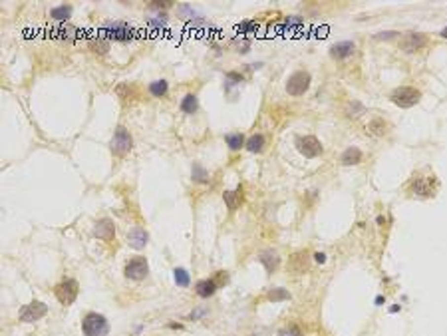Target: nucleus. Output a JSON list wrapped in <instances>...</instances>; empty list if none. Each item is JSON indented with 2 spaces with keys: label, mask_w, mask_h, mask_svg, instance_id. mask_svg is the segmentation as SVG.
Segmentation results:
<instances>
[{
  "label": "nucleus",
  "mask_w": 447,
  "mask_h": 336,
  "mask_svg": "<svg viewBox=\"0 0 447 336\" xmlns=\"http://www.w3.org/2000/svg\"><path fill=\"white\" fill-rule=\"evenodd\" d=\"M98 36H102V38L108 36V38H112V40L125 42V40H129V38L135 36V30H133L127 22H121V20H108V22L102 24Z\"/></svg>",
  "instance_id": "nucleus-1"
},
{
  "label": "nucleus",
  "mask_w": 447,
  "mask_h": 336,
  "mask_svg": "<svg viewBox=\"0 0 447 336\" xmlns=\"http://www.w3.org/2000/svg\"><path fill=\"white\" fill-rule=\"evenodd\" d=\"M149 273V264L145 257H133L125 262V277L131 281H141Z\"/></svg>",
  "instance_id": "nucleus-6"
},
{
  "label": "nucleus",
  "mask_w": 447,
  "mask_h": 336,
  "mask_svg": "<svg viewBox=\"0 0 447 336\" xmlns=\"http://www.w3.org/2000/svg\"><path fill=\"white\" fill-rule=\"evenodd\" d=\"M131 148H133V138H131V133H129L123 125H119V127L115 129V133H113V138H112V151L117 153V155H123V153H127Z\"/></svg>",
  "instance_id": "nucleus-5"
},
{
  "label": "nucleus",
  "mask_w": 447,
  "mask_h": 336,
  "mask_svg": "<svg viewBox=\"0 0 447 336\" xmlns=\"http://www.w3.org/2000/svg\"><path fill=\"white\" fill-rule=\"evenodd\" d=\"M400 32H394V30H388V32H380L376 38H384V40H388V38H396Z\"/></svg>",
  "instance_id": "nucleus-32"
},
{
  "label": "nucleus",
  "mask_w": 447,
  "mask_h": 336,
  "mask_svg": "<svg viewBox=\"0 0 447 336\" xmlns=\"http://www.w3.org/2000/svg\"><path fill=\"white\" fill-rule=\"evenodd\" d=\"M255 30H259V24L255 20H245V22L239 24V32L241 34H249V32H255Z\"/></svg>",
  "instance_id": "nucleus-29"
},
{
  "label": "nucleus",
  "mask_w": 447,
  "mask_h": 336,
  "mask_svg": "<svg viewBox=\"0 0 447 336\" xmlns=\"http://www.w3.org/2000/svg\"><path fill=\"white\" fill-rule=\"evenodd\" d=\"M223 199H225V203H227V207H229L231 211L237 209V205H239V193H235V191H225V193H223Z\"/></svg>",
  "instance_id": "nucleus-27"
},
{
  "label": "nucleus",
  "mask_w": 447,
  "mask_h": 336,
  "mask_svg": "<svg viewBox=\"0 0 447 336\" xmlns=\"http://www.w3.org/2000/svg\"><path fill=\"white\" fill-rule=\"evenodd\" d=\"M203 314H205V310H195V312L191 314V318L195 320V318H199V316H203Z\"/></svg>",
  "instance_id": "nucleus-36"
},
{
  "label": "nucleus",
  "mask_w": 447,
  "mask_h": 336,
  "mask_svg": "<svg viewBox=\"0 0 447 336\" xmlns=\"http://www.w3.org/2000/svg\"><path fill=\"white\" fill-rule=\"evenodd\" d=\"M82 332H84V336H108L110 324L104 314L88 312L82 320Z\"/></svg>",
  "instance_id": "nucleus-2"
},
{
  "label": "nucleus",
  "mask_w": 447,
  "mask_h": 336,
  "mask_svg": "<svg viewBox=\"0 0 447 336\" xmlns=\"http://www.w3.org/2000/svg\"><path fill=\"white\" fill-rule=\"evenodd\" d=\"M165 22H167V18H165V14H161V16H157V18L147 20V26H149V28H163Z\"/></svg>",
  "instance_id": "nucleus-30"
},
{
  "label": "nucleus",
  "mask_w": 447,
  "mask_h": 336,
  "mask_svg": "<svg viewBox=\"0 0 447 336\" xmlns=\"http://www.w3.org/2000/svg\"><path fill=\"white\" fill-rule=\"evenodd\" d=\"M217 281L215 279H205V281H199L197 287H195V293L201 297V299H209L217 293Z\"/></svg>",
  "instance_id": "nucleus-14"
},
{
  "label": "nucleus",
  "mask_w": 447,
  "mask_h": 336,
  "mask_svg": "<svg viewBox=\"0 0 447 336\" xmlns=\"http://www.w3.org/2000/svg\"><path fill=\"white\" fill-rule=\"evenodd\" d=\"M384 300H386V299H384V297H378V299H376V304H382V302H384Z\"/></svg>",
  "instance_id": "nucleus-37"
},
{
  "label": "nucleus",
  "mask_w": 447,
  "mask_h": 336,
  "mask_svg": "<svg viewBox=\"0 0 447 336\" xmlns=\"http://www.w3.org/2000/svg\"><path fill=\"white\" fill-rule=\"evenodd\" d=\"M427 44V36L421 32H408L400 40V48L404 52H417Z\"/></svg>",
  "instance_id": "nucleus-10"
},
{
  "label": "nucleus",
  "mask_w": 447,
  "mask_h": 336,
  "mask_svg": "<svg viewBox=\"0 0 447 336\" xmlns=\"http://www.w3.org/2000/svg\"><path fill=\"white\" fill-rule=\"evenodd\" d=\"M50 16L56 20V22H66L70 16H72V6L70 4H60L56 8L50 10Z\"/></svg>",
  "instance_id": "nucleus-20"
},
{
  "label": "nucleus",
  "mask_w": 447,
  "mask_h": 336,
  "mask_svg": "<svg viewBox=\"0 0 447 336\" xmlns=\"http://www.w3.org/2000/svg\"><path fill=\"white\" fill-rule=\"evenodd\" d=\"M439 34H441V36H443V38H447V26H445V28H443V30H441V32H439Z\"/></svg>",
  "instance_id": "nucleus-38"
},
{
  "label": "nucleus",
  "mask_w": 447,
  "mask_h": 336,
  "mask_svg": "<svg viewBox=\"0 0 447 336\" xmlns=\"http://www.w3.org/2000/svg\"><path fill=\"white\" fill-rule=\"evenodd\" d=\"M193 181L197 183H207L209 181V173L201 163H193Z\"/></svg>",
  "instance_id": "nucleus-23"
},
{
  "label": "nucleus",
  "mask_w": 447,
  "mask_h": 336,
  "mask_svg": "<svg viewBox=\"0 0 447 336\" xmlns=\"http://www.w3.org/2000/svg\"><path fill=\"white\" fill-rule=\"evenodd\" d=\"M413 193H417V195H421V197H429V195H433L431 187H429V185H425L421 177H415V181H413Z\"/></svg>",
  "instance_id": "nucleus-24"
},
{
  "label": "nucleus",
  "mask_w": 447,
  "mask_h": 336,
  "mask_svg": "<svg viewBox=\"0 0 447 336\" xmlns=\"http://www.w3.org/2000/svg\"><path fill=\"white\" fill-rule=\"evenodd\" d=\"M94 235H96L98 239H104V241H110V239H113V235H115L113 223H112L110 219H102V221L98 223V227L94 229Z\"/></svg>",
  "instance_id": "nucleus-13"
},
{
  "label": "nucleus",
  "mask_w": 447,
  "mask_h": 336,
  "mask_svg": "<svg viewBox=\"0 0 447 336\" xmlns=\"http://www.w3.org/2000/svg\"><path fill=\"white\" fill-rule=\"evenodd\" d=\"M167 6H169V2H151V4H149V8H151V10H163Z\"/></svg>",
  "instance_id": "nucleus-33"
},
{
  "label": "nucleus",
  "mask_w": 447,
  "mask_h": 336,
  "mask_svg": "<svg viewBox=\"0 0 447 336\" xmlns=\"http://www.w3.org/2000/svg\"><path fill=\"white\" fill-rule=\"evenodd\" d=\"M356 52V44L350 42V40H344V42H338L330 48V56L334 60H344V58H350L352 54Z\"/></svg>",
  "instance_id": "nucleus-11"
},
{
  "label": "nucleus",
  "mask_w": 447,
  "mask_h": 336,
  "mask_svg": "<svg viewBox=\"0 0 447 336\" xmlns=\"http://www.w3.org/2000/svg\"><path fill=\"white\" fill-rule=\"evenodd\" d=\"M46 314H48V304H44L40 300H34V302L26 304L20 310V320L22 322H36V320H40Z\"/></svg>",
  "instance_id": "nucleus-9"
},
{
  "label": "nucleus",
  "mask_w": 447,
  "mask_h": 336,
  "mask_svg": "<svg viewBox=\"0 0 447 336\" xmlns=\"http://www.w3.org/2000/svg\"><path fill=\"white\" fill-rule=\"evenodd\" d=\"M54 293H56V299H58L62 304H72L74 300H76L80 289H78V283L74 281V279H66V281H62V283L56 287Z\"/></svg>",
  "instance_id": "nucleus-7"
},
{
  "label": "nucleus",
  "mask_w": 447,
  "mask_h": 336,
  "mask_svg": "<svg viewBox=\"0 0 447 336\" xmlns=\"http://www.w3.org/2000/svg\"><path fill=\"white\" fill-rule=\"evenodd\" d=\"M286 24H288V26H292V24H300V18H298V16H290V20H286Z\"/></svg>",
  "instance_id": "nucleus-34"
},
{
  "label": "nucleus",
  "mask_w": 447,
  "mask_h": 336,
  "mask_svg": "<svg viewBox=\"0 0 447 336\" xmlns=\"http://www.w3.org/2000/svg\"><path fill=\"white\" fill-rule=\"evenodd\" d=\"M90 48L94 50V52H100V54H106L108 50H110V42L108 40H104L102 36H98L96 40H92L90 42Z\"/></svg>",
  "instance_id": "nucleus-25"
},
{
  "label": "nucleus",
  "mask_w": 447,
  "mask_h": 336,
  "mask_svg": "<svg viewBox=\"0 0 447 336\" xmlns=\"http://www.w3.org/2000/svg\"><path fill=\"white\" fill-rule=\"evenodd\" d=\"M390 100L400 108H411L421 100V92L417 88H411V86H400L392 92Z\"/></svg>",
  "instance_id": "nucleus-4"
},
{
  "label": "nucleus",
  "mask_w": 447,
  "mask_h": 336,
  "mask_svg": "<svg viewBox=\"0 0 447 336\" xmlns=\"http://www.w3.org/2000/svg\"><path fill=\"white\" fill-rule=\"evenodd\" d=\"M175 283L179 287H189L191 279H189V273L185 271V268H175Z\"/></svg>",
  "instance_id": "nucleus-28"
},
{
  "label": "nucleus",
  "mask_w": 447,
  "mask_h": 336,
  "mask_svg": "<svg viewBox=\"0 0 447 336\" xmlns=\"http://www.w3.org/2000/svg\"><path fill=\"white\" fill-rule=\"evenodd\" d=\"M259 261L264 264V268L268 273H274L276 268H278V264H280V257L274 253V251H264L261 257H259Z\"/></svg>",
  "instance_id": "nucleus-16"
},
{
  "label": "nucleus",
  "mask_w": 447,
  "mask_h": 336,
  "mask_svg": "<svg viewBox=\"0 0 447 336\" xmlns=\"http://www.w3.org/2000/svg\"><path fill=\"white\" fill-rule=\"evenodd\" d=\"M370 133H374V136H384L386 129H388V123L382 119V117H376V119H372L366 127Z\"/></svg>",
  "instance_id": "nucleus-22"
},
{
  "label": "nucleus",
  "mask_w": 447,
  "mask_h": 336,
  "mask_svg": "<svg viewBox=\"0 0 447 336\" xmlns=\"http://www.w3.org/2000/svg\"><path fill=\"white\" fill-rule=\"evenodd\" d=\"M245 148L251 151V153H261L264 149V136L262 133H255V136H251L245 144Z\"/></svg>",
  "instance_id": "nucleus-17"
},
{
  "label": "nucleus",
  "mask_w": 447,
  "mask_h": 336,
  "mask_svg": "<svg viewBox=\"0 0 447 336\" xmlns=\"http://www.w3.org/2000/svg\"><path fill=\"white\" fill-rule=\"evenodd\" d=\"M314 259H316L318 262H324V261H326V255H324V253H316V255H314Z\"/></svg>",
  "instance_id": "nucleus-35"
},
{
  "label": "nucleus",
  "mask_w": 447,
  "mask_h": 336,
  "mask_svg": "<svg viewBox=\"0 0 447 336\" xmlns=\"http://www.w3.org/2000/svg\"><path fill=\"white\" fill-rule=\"evenodd\" d=\"M296 148H298V151H300L304 157H318V155L324 151L322 144H320L314 136L298 138V140H296Z\"/></svg>",
  "instance_id": "nucleus-8"
},
{
  "label": "nucleus",
  "mask_w": 447,
  "mask_h": 336,
  "mask_svg": "<svg viewBox=\"0 0 447 336\" xmlns=\"http://www.w3.org/2000/svg\"><path fill=\"white\" fill-rule=\"evenodd\" d=\"M147 239H149V235H147V231L145 229H141V227H133L129 233H127V243H129V247H133V249H143L145 245H147Z\"/></svg>",
  "instance_id": "nucleus-12"
},
{
  "label": "nucleus",
  "mask_w": 447,
  "mask_h": 336,
  "mask_svg": "<svg viewBox=\"0 0 447 336\" xmlns=\"http://www.w3.org/2000/svg\"><path fill=\"white\" fill-rule=\"evenodd\" d=\"M167 90H169V84L165 80H155V82L149 84V94L155 96V98H163L167 94Z\"/></svg>",
  "instance_id": "nucleus-21"
},
{
  "label": "nucleus",
  "mask_w": 447,
  "mask_h": 336,
  "mask_svg": "<svg viewBox=\"0 0 447 336\" xmlns=\"http://www.w3.org/2000/svg\"><path fill=\"white\" fill-rule=\"evenodd\" d=\"M266 299H268V300H272V302H278V300H288V299H290V293H286L284 289H272V291H268Z\"/></svg>",
  "instance_id": "nucleus-26"
},
{
  "label": "nucleus",
  "mask_w": 447,
  "mask_h": 336,
  "mask_svg": "<svg viewBox=\"0 0 447 336\" xmlns=\"http://www.w3.org/2000/svg\"><path fill=\"white\" fill-rule=\"evenodd\" d=\"M362 151H360V148H356V146H350V148H346L344 149V153H342V157H340V161H342V165H358L360 161H362Z\"/></svg>",
  "instance_id": "nucleus-15"
},
{
  "label": "nucleus",
  "mask_w": 447,
  "mask_h": 336,
  "mask_svg": "<svg viewBox=\"0 0 447 336\" xmlns=\"http://www.w3.org/2000/svg\"><path fill=\"white\" fill-rule=\"evenodd\" d=\"M227 80H229L231 84H241V82H243V76L237 74V72H229V74H227Z\"/></svg>",
  "instance_id": "nucleus-31"
},
{
  "label": "nucleus",
  "mask_w": 447,
  "mask_h": 336,
  "mask_svg": "<svg viewBox=\"0 0 447 336\" xmlns=\"http://www.w3.org/2000/svg\"><path fill=\"white\" fill-rule=\"evenodd\" d=\"M197 110H199V100H197V96H195V94H187V96L183 98V102H181V112L187 113V115H193V113H197Z\"/></svg>",
  "instance_id": "nucleus-18"
},
{
  "label": "nucleus",
  "mask_w": 447,
  "mask_h": 336,
  "mask_svg": "<svg viewBox=\"0 0 447 336\" xmlns=\"http://www.w3.org/2000/svg\"><path fill=\"white\" fill-rule=\"evenodd\" d=\"M310 80L312 78H310V74L306 70H298L292 76H288V80H286V92H288V96L298 98V96L306 94L308 88H310Z\"/></svg>",
  "instance_id": "nucleus-3"
},
{
  "label": "nucleus",
  "mask_w": 447,
  "mask_h": 336,
  "mask_svg": "<svg viewBox=\"0 0 447 336\" xmlns=\"http://www.w3.org/2000/svg\"><path fill=\"white\" fill-rule=\"evenodd\" d=\"M225 142H227V146L233 149V151H237V149H241V148H245V144H247V140H245V136L241 131H235V133H227L225 136Z\"/></svg>",
  "instance_id": "nucleus-19"
}]
</instances>
